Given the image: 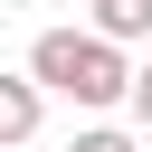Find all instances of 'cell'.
<instances>
[{
	"instance_id": "3957f363",
	"label": "cell",
	"mask_w": 152,
	"mask_h": 152,
	"mask_svg": "<svg viewBox=\"0 0 152 152\" xmlns=\"http://www.w3.org/2000/svg\"><path fill=\"white\" fill-rule=\"evenodd\" d=\"M95 28H104L114 48H124V38H152V0H104V10H95Z\"/></svg>"
},
{
	"instance_id": "6da1fadb",
	"label": "cell",
	"mask_w": 152,
	"mask_h": 152,
	"mask_svg": "<svg viewBox=\"0 0 152 152\" xmlns=\"http://www.w3.org/2000/svg\"><path fill=\"white\" fill-rule=\"evenodd\" d=\"M28 76L48 86V95H76V104H133V66H124V48L104 38V28H48L38 48H28Z\"/></svg>"
},
{
	"instance_id": "8992f818",
	"label": "cell",
	"mask_w": 152,
	"mask_h": 152,
	"mask_svg": "<svg viewBox=\"0 0 152 152\" xmlns=\"http://www.w3.org/2000/svg\"><path fill=\"white\" fill-rule=\"evenodd\" d=\"M86 10H104V0H86Z\"/></svg>"
},
{
	"instance_id": "7a4b0ae2",
	"label": "cell",
	"mask_w": 152,
	"mask_h": 152,
	"mask_svg": "<svg viewBox=\"0 0 152 152\" xmlns=\"http://www.w3.org/2000/svg\"><path fill=\"white\" fill-rule=\"evenodd\" d=\"M38 114H48V86H38V76H0V152H10V142H28V133H38Z\"/></svg>"
},
{
	"instance_id": "5b68a950",
	"label": "cell",
	"mask_w": 152,
	"mask_h": 152,
	"mask_svg": "<svg viewBox=\"0 0 152 152\" xmlns=\"http://www.w3.org/2000/svg\"><path fill=\"white\" fill-rule=\"evenodd\" d=\"M133 114L152 124V66H133Z\"/></svg>"
},
{
	"instance_id": "277c9868",
	"label": "cell",
	"mask_w": 152,
	"mask_h": 152,
	"mask_svg": "<svg viewBox=\"0 0 152 152\" xmlns=\"http://www.w3.org/2000/svg\"><path fill=\"white\" fill-rule=\"evenodd\" d=\"M76 152H142L133 133H114V124H95V133H76Z\"/></svg>"
}]
</instances>
